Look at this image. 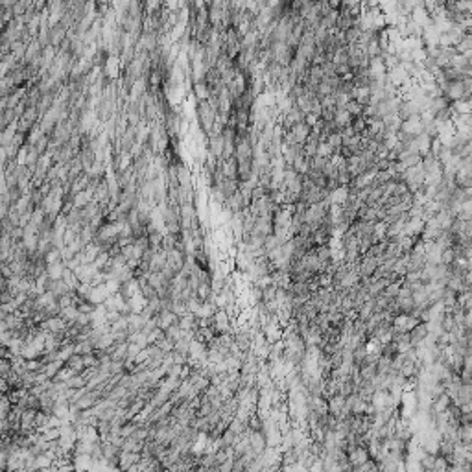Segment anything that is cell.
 <instances>
[{
    "label": "cell",
    "mask_w": 472,
    "mask_h": 472,
    "mask_svg": "<svg viewBox=\"0 0 472 472\" xmlns=\"http://www.w3.org/2000/svg\"><path fill=\"white\" fill-rule=\"evenodd\" d=\"M343 406H345V397H343V395H340V393L334 395L332 399H328V400H327L328 413H330V415H334V417H340Z\"/></svg>",
    "instance_id": "6da1fadb"
},
{
    "label": "cell",
    "mask_w": 472,
    "mask_h": 472,
    "mask_svg": "<svg viewBox=\"0 0 472 472\" xmlns=\"http://www.w3.org/2000/svg\"><path fill=\"white\" fill-rule=\"evenodd\" d=\"M350 129L354 135H362V133L367 129V118L365 116H352L350 120Z\"/></svg>",
    "instance_id": "7a4b0ae2"
},
{
    "label": "cell",
    "mask_w": 472,
    "mask_h": 472,
    "mask_svg": "<svg viewBox=\"0 0 472 472\" xmlns=\"http://www.w3.org/2000/svg\"><path fill=\"white\" fill-rule=\"evenodd\" d=\"M325 142H327V144H328V146H330V148L334 149V153H336V151H338V149H340L341 146H343V139H341V133H332V135H328Z\"/></svg>",
    "instance_id": "3957f363"
},
{
    "label": "cell",
    "mask_w": 472,
    "mask_h": 472,
    "mask_svg": "<svg viewBox=\"0 0 472 472\" xmlns=\"http://www.w3.org/2000/svg\"><path fill=\"white\" fill-rule=\"evenodd\" d=\"M345 111H347L350 116H362V113H363V107H362L356 100H350L349 104L345 105Z\"/></svg>",
    "instance_id": "277c9868"
},
{
    "label": "cell",
    "mask_w": 472,
    "mask_h": 472,
    "mask_svg": "<svg viewBox=\"0 0 472 472\" xmlns=\"http://www.w3.org/2000/svg\"><path fill=\"white\" fill-rule=\"evenodd\" d=\"M448 469V463H446L445 455H436V461H434V472H446Z\"/></svg>",
    "instance_id": "5b68a950"
}]
</instances>
